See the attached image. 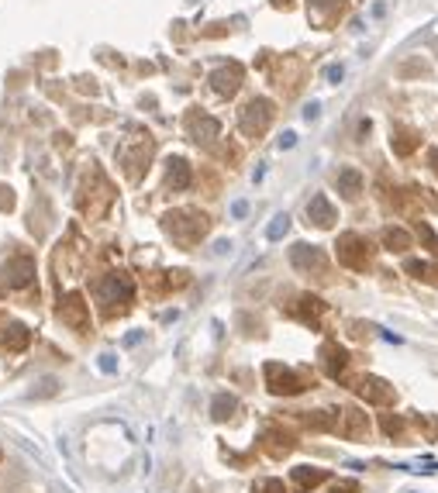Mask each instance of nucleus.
<instances>
[{
	"mask_svg": "<svg viewBox=\"0 0 438 493\" xmlns=\"http://www.w3.org/2000/svg\"><path fill=\"white\" fill-rule=\"evenodd\" d=\"M270 118H273V104L270 100H252L245 107V114H241V131L245 135H259L270 124Z\"/></svg>",
	"mask_w": 438,
	"mask_h": 493,
	"instance_id": "obj_1",
	"label": "nucleus"
},
{
	"mask_svg": "<svg viewBox=\"0 0 438 493\" xmlns=\"http://www.w3.org/2000/svg\"><path fill=\"white\" fill-rule=\"evenodd\" d=\"M211 83H214V90L218 93H225V97H232L235 90H239V83H241V66H225V69H218L214 76H211Z\"/></svg>",
	"mask_w": 438,
	"mask_h": 493,
	"instance_id": "obj_2",
	"label": "nucleus"
},
{
	"mask_svg": "<svg viewBox=\"0 0 438 493\" xmlns=\"http://www.w3.org/2000/svg\"><path fill=\"white\" fill-rule=\"evenodd\" d=\"M266 376H270V386L277 393H297L300 390V379L290 370H283V366H266Z\"/></svg>",
	"mask_w": 438,
	"mask_h": 493,
	"instance_id": "obj_3",
	"label": "nucleus"
},
{
	"mask_svg": "<svg viewBox=\"0 0 438 493\" xmlns=\"http://www.w3.org/2000/svg\"><path fill=\"white\" fill-rule=\"evenodd\" d=\"M290 259H293L297 269H321V266H324V255H321L314 245H297L290 252Z\"/></svg>",
	"mask_w": 438,
	"mask_h": 493,
	"instance_id": "obj_4",
	"label": "nucleus"
},
{
	"mask_svg": "<svg viewBox=\"0 0 438 493\" xmlns=\"http://www.w3.org/2000/svg\"><path fill=\"white\" fill-rule=\"evenodd\" d=\"M100 297L104 300H131V283L124 280V276H107L104 283H100Z\"/></svg>",
	"mask_w": 438,
	"mask_h": 493,
	"instance_id": "obj_5",
	"label": "nucleus"
},
{
	"mask_svg": "<svg viewBox=\"0 0 438 493\" xmlns=\"http://www.w3.org/2000/svg\"><path fill=\"white\" fill-rule=\"evenodd\" d=\"M32 276H35V262L32 259H18V262L7 266V283L11 287H25Z\"/></svg>",
	"mask_w": 438,
	"mask_h": 493,
	"instance_id": "obj_6",
	"label": "nucleus"
},
{
	"mask_svg": "<svg viewBox=\"0 0 438 493\" xmlns=\"http://www.w3.org/2000/svg\"><path fill=\"white\" fill-rule=\"evenodd\" d=\"M307 217H311V221H314V224H321V228H328V224H331V221H335V207L328 204V201H324V197H314V201H311V204H307Z\"/></svg>",
	"mask_w": 438,
	"mask_h": 493,
	"instance_id": "obj_7",
	"label": "nucleus"
},
{
	"mask_svg": "<svg viewBox=\"0 0 438 493\" xmlns=\"http://www.w3.org/2000/svg\"><path fill=\"white\" fill-rule=\"evenodd\" d=\"M338 248H342V262L345 266H362V238H356V235H345L342 242H338Z\"/></svg>",
	"mask_w": 438,
	"mask_h": 493,
	"instance_id": "obj_8",
	"label": "nucleus"
},
{
	"mask_svg": "<svg viewBox=\"0 0 438 493\" xmlns=\"http://www.w3.org/2000/svg\"><path fill=\"white\" fill-rule=\"evenodd\" d=\"M338 187H342V194H345V197H356L359 187H362V176H359L356 169H345V173L338 176Z\"/></svg>",
	"mask_w": 438,
	"mask_h": 493,
	"instance_id": "obj_9",
	"label": "nucleus"
},
{
	"mask_svg": "<svg viewBox=\"0 0 438 493\" xmlns=\"http://www.w3.org/2000/svg\"><path fill=\"white\" fill-rule=\"evenodd\" d=\"M169 183L176 187V190H183V187H190V169H187V163H173V169H169Z\"/></svg>",
	"mask_w": 438,
	"mask_h": 493,
	"instance_id": "obj_10",
	"label": "nucleus"
},
{
	"mask_svg": "<svg viewBox=\"0 0 438 493\" xmlns=\"http://www.w3.org/2000/svg\"><path fill=\"white\" fill-rule=\"evenodd\" d=\"M286 228H290V217H286V214H277V217H273V224L266 228V238H270V242H277V238L286 235Z\"/></svg>",
	"mask_w": 438,
	"mask_h": 493,
	"instance_id": "obj_11",
	"label": "nucleus"
},
{
	"mask_svg": "<svg viewBox=\"0 0 438 493\" xmlns=\"http://www.w3.org/2000/svg\"><path fill=\"white\" fill-rule=\"evenodd\" d=\"M383 238H387V245L390 248H407L411 245V238H407V231H400V228H387V235H383Z\"/></svg>",
	"mask_w": 438,
	"mask_h": 493,
	"instance_id": "obj_12",
	"label": "nucleus"
},
{
	"mask_svg": "<svg viewBox=\"0 0 438 493\" xmlns=\"http://www.w3.org/2000/svg\"><path fill=\"white\" fill-rule=\"evenodd\" d=\"M407 273H418L421 280H432V276H435V269H432L428 262H418V259H411V262H407Z\"/></svg>",
	"mask_w": 438,
	"mask_h": 493,
	"instance_id": "obj_13",
	"label": "nucleus"
},
{
	"mask_svg": "<svg viewBox=\"0 0 438 493\" xmlns=\"http://www.w3.org/2000/svg\"><path fill=\"white\" fill-rule=\"evenodd\" d=\"M318 480H321V473H304V469L293 473V483H297V487H314Z\"/></svg>",
	"mask_w": 438,
	"mask_h": 493,
	"instance_id": "obj_14",
	"label": "nucleus"
},
{
	"mask_svg": "<svg viewBox=\"0 0 438 493\" xmlns=\"http://www.w3.org/2000/svg\"><path fill=\"white\" fill-rule=\"evenodd\" d=\"M232 407H235V400H232V397H218V400H214V411H218V417H225V411H232Z\"/></svg>",
	"mask_w": 438,
	"mask_h": 493,
	"instance_id": "obj_15",
	"label": "nucleus"
},
{
	"mask_svg": "<svg viewBox=\"0 0 438 493\" xmlns=\"http://www.w3.org/2000/svg\"><path fill=\"white\" fill-rule=\"evenodd\" d=\"M324 76H328V83H342V76H345V69H342V66L335 62V66H328V69H324Z\"/></svg>",
	"mask_w": 438,
	"mask_h": 493,
	"instance_id": "obj_16",
	"label": "nucleus"
},
{
	"mask_svg": "<svg viewBox=\"0 0 438 493\" xmlns=\"http://www.w3.org/2000/svg\"><path fill=\"white\" fill-rule=\"evenodd\" d=\"M293 142H297V135H293V131H283V135H279V149H290Z\"/></svg>",
	"mask_w": 438,
	"mask_h": 493,
	"instance_id": "obj_17",
	"label": "nucleus"
},
{
	"mask_svg": "<svg viewBox=\"0 0 438 493\" xmlns=\"http://www.w3.org/2000/svg\"><path fill=\"white\" fill-rule=\"evenodd\" d=\"M318 104H307V107H304V118H307V121H314V118H318Z\"/></svg>",
	"mask_w": 438,
	"mask_h": 493,
	"instance_id": "obj_18",
	"label": "nucleus"
},
{
	"mask_svg": "<svg viewBox=\"0 0 438 493\" xmlns=\"http://www.w3.org/2000/svg\"><path fill=\"white\" fill-rule=\"evenodd\" d=\"M100 370H104V372L114 370V356H100Z\"/></svg>",
	"mask_w": 438,
	"mask_h": 493,
	"instance_id": "obj_19",
	"label": "nucleus"
},
{
	"mask_svg": "<svg viewBox=\"0 0 438 493\" xmlns=\"http://www.w3.org/2000/svg\"><path fill=\"white\" fill-rule=\"evenodd\" d=\"M314 7H342V0H311Z\"/></svg>",
	"mask_w": 438,
	"mask_h": 493,
	"instance_id": "obj_20",
	"label": "nucleus"
},
{
	"mask_svg": "<svg viewBox=\"0 0 438 493\" xmlns=\"http://www.w3.org/2000/svg\"><path fill=\"white\" fill-rule=\"evenodd\" d=\"M245 210H248V207H245V201H235V204H232V214H235V217H241Z\"/></svg>",
	"mask_w": 438,
	"mask_h": 493,
	"instance_id": "obj_21",
	"label": "nucleus"
},
{
	"mask_svg": "<svg viewBox=\"0 0 438 493\" xmlns=\"http://www.w3.org/2000/svg\"><path fill=\"white\" fill-rule=\"evenodd\" d=\"M432 166H435V169H438V149H435V152H432Z\"/></svg>",
	"mask_w": 438,
	"mask_h": 493,
	"instance_id": "obj_22",
	"label": "nucleus"
}]
</instances>
